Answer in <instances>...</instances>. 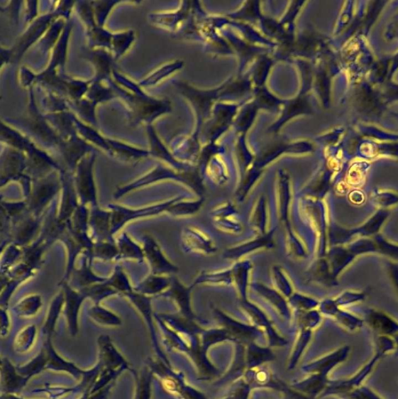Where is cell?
Returning a JSON list of instances; mask_svg holds the SVG:
<instances>
[{"instance_id": "obj_10", "label": "cell", "mask_w": 398, "mask_h": 399, "mask_svg": "<svg viewBox=\"0 0 398 399\" xmlns=\"http://www.w3.org/2000/svg\"><path fill=\"white\" fill-rule=\"evenodd\" d=\"M109 285H113L118 289L119 291H129V284L126 282V279L124 275L121 273V270H118V273L114 277L111 278L108 283ZM131 293V292H130Z\"/></svg>"}, {"instance_id": "obj_7", "label": "cell", "mask_w": 398, "mask_h": 399, "mask_svg": "<svg viewBox=\"0 0 398 399\" xmlns=\"http://www.w3.org/2000/svg\"><path fill=\"white\" fill-rule=\"evenodd\" d=\"M373 341L375 354H380L382 357L389 354H394L396 346L392 338L385 337V335L374 334Z\"/></svg>"}, {"instance_id": "obj_2", "label": "cell", "mask_w": 398, "mask_h": 399, "mask_svg": "<svg viewBox=\"0 0 398 399\" xmlns=\"http://www.w3.org/2000/svg\"><path fill=\"white\" fill-rule=\"evenodd\" d=\"M365 322L374 334L392 338L396 346L394 356L398 357V322L381 311L372 310L365 316Z\"/></svg>"}, {"instance_id": "obj_6", "label": "cell", "mask_w": 398, "mask_h": 399, "mask_svg": "<svg viewBox=\"0 0 398 399\" xmlns=\"http://www.w3.org/2000/svg\"><path fill=\"white\" fill-rule=\"evenodd\" d=\"M145 253L150 263L154 270H160L163 268L161 264L165 262L162 257V253L159 251L157 246L153 241V239H148L145 244Z\"/></svg>"}, {"instance_id": "obj_5", "label": "cell", "mask_w": 398, "mask_h": 399, "mask_svg": "<svg viewBox=\"0 0 398 399\" xmlns=\"http://www.w3.org/2000/svg\"><path fill=\"white\" fill-rule=\"evenodd\" d=\"M77 187L79 197L86 203L96 204V192L94 185L91 166H83L77 178Z\"/></svg>"}, {"instance_id": "obj_11", "label": "cell", "mask_w": 398, "mask_h": 399, "mask_svg": "<svg viewBox=\"0 0 398 399\" xmlns=\"http://www.w3.org/2000/svg\"><path fill=\"white\" fill-rule=\"evenodd\" d=\"M100 258L111 259L118 254V250L113 245L108 244H102L96 247V251H95Z\"/></svg>"}, {"instance_id": "obj_1", "label": "cell", "mask_w": 398, "mask_h": 399, "mask_svg": "<svg viewBox=\"0 0 398 399\" xmlns=\"http://www.w3.org/2000/svg\"><path fill=\"white\" fill-rule=\"evenodd\" d=\"M382 358L383 357L380 354H374L370 361L365 364L352 377L343 380L330 381L322 394V397L334 396L337 398L342 394L349 392V390L360 387L363 385L364 381L370 376L374 367L376 366Z\"/></svg>"}, {"instance_id": "obj_9", "label": "cell", "mask_w": 398, "mask_h": 399, "mask_svg": "<svg viewBox=\"0 0 398 399\" xmlns=\"http://www.w3.org/2000/svg\"><path fill=\"white\" fill-rule=\"evenodd\" d=\"M111 212H99L93 217V226L101 235L107 236L111 233Z\"/></svg>"}, {"instance_id": "obj_4", "label": "cell", "mask_w": 398, "mask_h": 399, "mask_svg": "<svg viewBox=\"0 0 398 399\" xmlns=\"http://www.w3.org/2000/svg\"><path fill=\"white\" fill-rule=\"evenodd\" d=\"M351 348L348 346H342L328 355L324 356L309 366V371L314 374L328 377L329 373L339 364L344 363L348 358Z\"/></svg>"}, {"instance_id": "obj_3", "label": "cell", "mask_w": 398, "mask_h": 399, "mask_svg": "<svg viewBox=\"0 0 398 399\" xmlns=\"http://www.w3.org/2000/svg\"><path fill=\"white\" fill-rule=\"evenodd\" d=\"M161 209H162V206H154L147 207V209L135 210L118 206L113 207V212H111V233L116 232L118 229H121L126 222L131 220L157 214L161 212Z\"/></svg>"}, {"instance_id": "obj_8", "label": "cell", "mask_w": 398, "mask_h": 399, "mask_svg": "<svg viewBox=\"0 0 398 399\" xmlns=\"http://www.w3.org/2000/svg\"><path fill=\"white\" fill-rule=\"evenodd\" d=\"M338 399H385L364 385L337 397Z\"/></svg>"}]
</instances>
